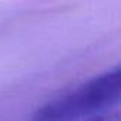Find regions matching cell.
Segmentation results:
<instances>
[{
	"instance_id": "2",
	"label": "cell",
	"mask_w": 121,
	"mask_h": 121,
	"mask_svg": "<svg viewBox=\"0 0 121 121\" xmlns=\"http://www.w3.org/2000/svg\"><path fill=\"white\" fill-rule=\"evenodd\" d=\"M83 121H120V112L117 110H112V111H107V112L90 117V118L83 120Z\"/></svg>"
},
{
	"instance_id": "1",
	"label": "cell",
	"mask_w": 121,
	"mask_h": 121,
	"mask_svg": "<svg viewBox=\"0 0 121 121\" xmlns=\"http://www.w3.org/2000/svg\"><path fill=\"white\" fill-rule=\"evenodd\" d=\"M120 67L88 78L70 93L58 97L33 112L30 121H83L112 111L120 103Z\"/></svg>"
}]
</instances>
